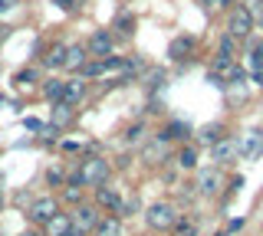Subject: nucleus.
Segmentation results:
<instances>
[{
  "label": "nucleus",
  "mask_w": 263,
  "mask_h": 236,
  "mask_svg": "<svg viewBox=\"0 0 263 236\" xmlns=\"http://www.w3.org/2000/svg\"><path fill=\"white\" fill-rule=\"evenodd\" d=\"M96 190V203L99 207H105V210H115V213H122V197H119V190L115 187H92Z\"/></svg>",
  "instance_id": "10"
},
{
  "label": "nucleus",
  "mask_w": 263,
  "mask_h": 236,
  "mask_svg": "<svg viewBox=\"0 0 263 236\" xmlns=\"http://www.w3.org/2000/svg\"><path fill=\"white\" fill-rule=\"evenodd\" d=\"M72 118H76V105H69V102H53V115H49V121H53L56 128L72 125Z\"/></svg>",
  "instance_id": "11"
},
{
  "label": "nucleus",
  "mask_w": 263,
  "mask_h": 236,
  "mask_svg": "<svg viewBox=\"0 0 263 236\" xmlns=\"http://www.w3.org/2000/svg\"><path fill=\"white\" fill-rule=\"evenodd\" d=\"M142 135H145V125H142V121H138V125H132V128H128L125 141H138V138H142Z\"/></svg>",
  "instance_id": "27"
},
{
  "label": "nucleus",
  "mask_w": 263,
  "mask_h": 236,
  "mask_svg": "<svg viewBox=\"0 0 263 236\" xmlns=\"http://www.w3.org/2000/svg\"><path fill=\"white\" fill-rule=\"evenodd\" d=\"M69 217H72V226L82 230V233H92L96 226H99V220H102V217H99V210L96 207H86V203H79Z\"/></svg>",
  "instance_id": "7"
},
{
  "label": "nucleus",
  "mask_w": 263,
  "mask_h": 236,
  "mask_svg": "<svg viewBox=\"0 0 263 236\" xmlns=\"http://www.w3.org/2000/svg\"><path fill=\"white\" fill-rule=\"evenodd\" d=\"M63 85H66V79H46L43 95H46L49 102H63Z\"/></svg>",
  "instance_id": "20"
},
{
  "label": "nucleus",
  "mask_w": 263,
  "mask_h": 236,
  "mask_svg": "<svg viewBox=\"0 0 263 236\" xmlns=\"http://www.w3.org/2000/svg\"><path fill=\"white\" fill-rule=\"evenodd\" d=\"M109 177H112V164L105 158H99V154H92V158L79 161V167L69 174L66 184H72V187H102V184H109Z\"/></svg>",
  "instance_id": "1"
},
{
  "label": "nucleus",
  "mask_w": 263,
  "mask_h": 236,
  "mask_svg": "<svg viewBox=\"0 0 263 236\" xmlns=\"http://www.w3.org/2000/svg\"><path fill=\"white\" fill-rule=\"evenodd\" d=\"M227 33L234 39H247L253 33V13L247 10V7H230V17H227Z\"/></svg>",
  "instance_id": "3"
},
{
  "label": "nucleus",
  "mask_w": 263,
  "mask_h": 236,
  "mask_svg": "<svg viewBox=\"0 0 263 236\" xmlns=\"http://www.w3.org/2000/svg\"><path fill=\"white\" fill-rule=\"evenodd\" d=\"M23 236H40V233H36V230H27V233H23Z\"/></svg>",
  "instance_id": "37"
},
{
  "label": "nucleus",
  "mask_w": 263,
  "mask_h": 236,
  "mask_svg": "<svg viewBox=\"0 0 263 236\" xmlns=\"http://www.w3.org/2000/svg\"><path fill=\"white\" fill-rule=\"evenodd\" d=\"M49 184H56V187L63 184V174H60V170H49Z\"/></svg>",
  "instance_id": "33"
},
{
  "label": "nucleus",
  "mask_w": 263,
  "mask_h": 236,
  "mask_svg": "<svg viewBox=\"0 0 263 236\" xmlns=\"http://www.w3.org/2000/svg\"><path fill=\"white\" fill-rule=\"evenodd\" d=\"M220 138H224V125H204L201 132H197V144H217Z\"/></svg>",
  "instance_id": "18"
},
{
  "label": "nucleus",
  "mask_w": 263,
  "mask_h": 236,
  "mask_svg": "<svg viewBox=\"0 0 263 236\" xmlns=\"http://www.w3.org/2000/svg\"><path fill=\"white\" fill-rule=\"evenodd\" d=\"M197 158H201V154H197L194 144H184V148L178 151V164L181 167H197Z\"/></svg>",
  "instance_id": "21"
},
{
  "label": "nucleus",
  "mask_w": 263,
  "mask_h": 236,
  "mask_svg": "<svg viewBox=\"0 0 263 236\" xmlns=\"http://www.w3.org/2000/svg\"><path fill=\"white\" fill-rule=\"evenodd\" d=\"M115 30H119L122 36H132V33H135V17H132L128 10L119 13V17H115Z\"/></svg>",
  "instance_id": "22"
},
{
  "label": "nucleus",
  "mask_w": 263,
  "mask_h": 236,
  "mask_svg": "<svg viewBox=\"0 0 263 236\" xmlns=\"http://www.w3.org/2000/svg\"><path fill=\"white\" fill-rule=\"evenodd\" d=\"M86 59H89V50H86V46H66V62H63V69L79 72L82 66H86Z\"/></svg>",
  "instance_id": "13"
},
{
  "label": "nucleus",
  "mask_w": 263,
  "mask_h": 236,
  "mask_svg": "<svg viewBox=\"0 0 263 236\" xmlns=\"http://www.w3.org/2000/svg\"><path fill=\"white\" fill-rule=\"evenodd\" d=\"M86 50H89V56H96V59L112 56V33H109V30H96V33L89 36Z\"/></svg>",
  "instance_id": "8"
},
{
  "label": "nucleus",
  "mask_w": 263,
  "mask_h": 236,
  "mask_svg": "<svg viewBox=\"0 0 263 236\" xmlns=\"http://www.w3.org/2000/svg\"><path fill=\"white\" fill-rule=\"evenodd\" d=\"M253 85H257V89H263V69H257V72H253Z\"/></svg>",
  "instance_id": "34"
},
{
  "label": "nucleus",
  "mask_w": 263,
  "mask_h": 236,
  "mask_svg": "<svg viewBox=\"0 0 263 236\" xmlns=\"http://www.w3.org/2000/svg\"><path fill=\"white\" fill-rule=\"evenodd\" d=\"M145 223L152 226V230H175V223H178V210H175V203H152V207L145 210Z\"/></svg>",
  "instance_id": "2"
},
{
  "label": "nucleus",
  "mask_w": 263,
  "mask_h": 236,
  "mask_svg": "<svg viewBox=\"0 0 263 236\" xmlns=\"http://www.w3.org/2000/svg\"><path fill=\"white\" fill-rule=\"evenodd\" d=\"M247 66H250V72L263 69V43H253L250 53H247Z\"/></svg>",
  "instance_id": "23"
},
{
  "label": "nucleus",
  "mask_w": 263,
  "mask_h": 236,
  "mask_svg": "<svg viewBox=\"0 0 263 236\" xmlns=\"http://www.w3.org/2000/svg\"><path fill=\"white\" fill-rule=\"evenodd\" d=\"M197 4H201L204 10H217V7H220V0H197Z\"/></svg>",
  "instance_id": "32"
},
{
  "label": "nucleus",
  "mask_w": 263,
  "mask_h": 236,
  "mask_svg": "<svg viewBox=\"0 0 263 236\" xmlns=\"http://www.w3.org/2000/svg\"><path fill=\"white\" fill-rule=\"evenodd\" d=\"M13 82H20V85H36V82H40V72H36V69H20V72L13 76Z\"/></svg>",
  "instance_id": "24"
},
{
  "label": "nucleus",
  "mask_w": 263,
  "mask_h": 236,
  "mask_svg": "<svg viewBox=\"0 0 263 236\" xmlns=\"http://www.w3.org/2000/svg\"><path fill=\"white\" fill-rule=\"evenodd\" d=\"M86 92H89V82L82 76H72V79H66V85H63V102L79 105L82 99H86Z\"/></svg>",
  "instance_id": "9"
},
{
  "label": "nucleus",
  "mask_w": 263,
  "mask_h": 236,
  "mask_svg": "<svg viewBox=\"0 0 263 236\" xmlns=\"http://www.w3.org/2000/svg\"><path fill=\"white\" fill-rule=\"evenodd\" d=\"M56 210H60V200L49 197V194H43V197H36L30 203V220H33V223H46Z\"/></svg>",
  "instance_id": "6"
},
{
  "label": "nucleus",
  "mask_w": 263,
  "mask_h": 236,
  "mask_svg": "<svg viewBox=\"0 0 263 236\" xmlns=\"http://www.w3.org/2000/svg\"><path fill=\"white\" fill-rule=\"evenodd\" d=\"M23 125H27L30 132H40V128H43V121H40V118H27V121H23Z\"/></svg>",
  "instance_id": "31"
},
{
  "label": "nucleus",
  "mask_w": 263,
  "mask_h": 236,
  "mask_svg": "<svg viewBox=\"0 0 263 236\" xmlns=\"http://www.w3.org/2000/svg\"><path fill=\"white\" fill-rule=\"evenodd\" d=\"M96 236H122V220L109 217V220H99V226L92 230Z\"/></svg>",
  "instance_id": "19"
},
{
  "label": "nucleus",
  "mask_w": 263,
  "mask_h": 236,
  "mask_svg": "<svg viewBox=\"0 0 263 236\" xmlns=\"http://www.w3.org/2000/svg\"><path fill=\"white\" fill-rule=\"evenodd\" d=\"M16 7H20V0H0V17H4V13H13Z\"/></svg>",
  "instance_id": "29"
},
{
  "label": "nucleus",
  "mask_w": 263,
  "mask_h": 236,
  "mask_svg": "<svg viewBox=\"0 0 263 236\" xmlns=\"http://www.w3.org/2000/svg\"><path fill=\"white\" fill-rule=\"evenodd\" d=\"M234 154H237V141H234V138H220V141L214 144V161H217V164L234 161Z\"/></svg>",
  "instance_id": "15"
},
{
  "label": "nucleus",
  "mask_w": 263,
  "mask_h": 236,
  "mask_svg": "<svg viewBox=\"0 0 263 236\" xmlns=\"http://www.w3.org/2000/svg\"><path fill=\"white\" fill-rule=\"evenodd\" d=\"M175 236H197L194 223H175Z\"/></svg>",
  "instance_id": "26"
},
{
  "label": "nucleus",
  "mask_w": 263,
  "mask_h": 236,
  "mask_svg": "<svg viewBox=\"0 0 263 236\" xmlns=\"http://www.w3.org/2000/svg\"><path fill=\"white\" fill-rule=\"evenodd\" d=\"M69 226H72V217H69V213H60V210H56V213L43 223V233H46V236H63L66 230H69Z\"/></svg>",
  "instance_id": "12"
},
{
  "label": "nucleus",
  "mask_w": 263,
  "mask_h": 236,
  "mask_svg": "<svg viewBox=\"0 0 263 236\" xmlns=\"http://www.w3.org/2000/svg\"><path fill=\"white\" fill-rule=\"evenodd\" d=\"M56 7H60V10H76L79 7V0H53Z\"/></svg>",
  "instance_id": "30"
},
{
  "label": "nucleus",
  "mask_w": 263,
  "mask_h": 236,
  "mask_svg": "<svg viewBox=\"0 0 263 236\" xmlns=\"http://www.w3.org/2000/svg\"><path fill=\"white\" fill-rule=\"evenodd\" d=\"M260 154H263V132H253V135L243 141V158H247V161H257Z\"/></svg>",
  "instance_id": "17"
},
{
  "label": "nucleus",
  "mask_w": 263,
  "mask_h": 236,
  "mask_svg": "<svg viewBox=\"0 0 263 236\" xmlns=\"http://www.w3.org/2000/svg\"><path fill=\"white\" fill-rule=\"evenodd\" d=\"M187 132H191V128H187L184 121H168V125L161 128L158 141H164V144H168V141H184V138H187Z\"/></svg>",
  "instance_id": "14"
},
{
  "label": "nucleus",
  "mask_w": 263,
  "mask_h": 236,
  "mask_svg": "<svg viewBox=\"0 0 263 236\" xmlns=\"http://www.w3.org/2000/svg\"><path fill=\"white\" fill-rule=\"evenodd\" d=\"M217 236H227V233H217Z\"/></svg>",
  "instance_id": "38"
},
{
  "label": "nucleus",
  "mask_w": 263,
  "mask_h": 236,
  "mask_svg": "<svg viewBox=\"0 0 263 236\" xmlns=\"http://www.w3.org/2000/svg\"><path fill=\"white\" fill-rule=\"evenodd\" d=\"M66 62V43H53L43 56V69H63Z\"/></svg>",
  "instance_id": "16"
},
{
  "label": "nucleus",
  "mask_w": 263,
  "mask_h": 236,
  "mask_svg": "<svg viewBox=\"0 0 263 236\" xmlns=\"http://www.w3.org/2000/svg\"><path fill=\"white\" fill-rule=\"evenodd\" d=\"M224 184H227V177H224L220 167H204L201 174H197V190H201L204 197H217V194L224 190Z\"/></svg>",
  "instance_id": "4"
},
{
  "label": "nucleus",
  "mask_w": 263,
  "mask_h": 236,
  "mask_svg": "<svg viewBox=\"0 0 263 236\" xmlns=\"http://www.w3.org/2000/svg\"><path fill=\"white\" fill-rule=\"evenodd\" d=\"M194 53H197V39H194V36H175V39L168 43L171 62H187Z\"/></svg>",
  "instance_id": "5"
},
{
  "label": "nucleus",
  "mask_w": 263,
  "mask_h": 236,
  "mask_svg": "<svg viewBox=\"0 0 263 236\" xmlns=\"http://www.w3.org/2000/svg\"><path fill=\"white\" fill-rule=\"evenodd\" d=\"M63 236H86V233H82V230H76V226H69V230H66Z\"/></svg>",
  "instance_id": "35"
},
{
  "label": "nucleus",
  "mask_w": 263,
  "mask_h": 236,
  "mask_svg": "<svg viewBox=\"0 0 263 236\" xmlns=\"http://www.w3.org/2000/svg\"><path fill=\"white\" fill-rule=\"evenodd\" d=\"M234 50H237V39H234V36H230V33H227L224 39H220V46H217V53H220V56H234Z\"/></svg>",
  "instance_id": "25"
},
{
  "label": "nucleus",
  "mask_w": 263,
  "mask_h": 236,
  "mask_svg": "<svg viewBox=\"0 0 263 236\" xmlns=\"http://www.w3.org/2000/svg\"><path fill=\"white\" fill-rule=\"evenodd\" d=\"M220 7H227V10H230V7H237V0H220Z\"/></svg>",
  "instance_id": "36"
},
{
  "label": "nucleus",
  "mask_w": 263,
  "mask_h": 236,
  "mask_svg": "<svg viewBox=\"0 0 263 236\" xmlns=\"http://www.w3.org/2000/svg\"><path fill=\"white\" fill-rule=\"evenodd\" d=\"M66 200H69V203H76V207H79V200H82V194H79V187H72V184H66Z\"/></svg>",
  "instance_id": "28"
}]
</instances>
